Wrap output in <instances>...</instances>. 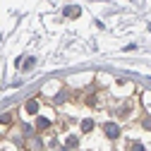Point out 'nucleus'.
Here are the masks:
<instances>
[{"mask_svg":"<svg viewBox=\"0 0 151 151\" xmlns=\"http://www.w3.org/2000/svg\"><path fill=\"white\" fill-rule=\"evenodd\" d=\"M106 134H108L110 139H115V137L120 134V127H118V125H113V122H110V125H106Z\"/></svg>","mask_w":151,"mask_h":151,"instance_id":"1","label":"nucleus"},{"mask_svg":"<svg viewBox=\"0 0 151 151\" xmlns=\"http://www.w3.org/2000/svg\"><path fill=\"white\" fill-rule=\"evenodd\" d=\"M82 129H84V132H91V129H93V122H91V120H84V122H82Z\"/></svg>","mask_w":151,"mask_h":151,"instance_id":"4","label":"nucleus"},{"mask_svg":"<svg viewBox=\"0 0 151 151\" xmlns=\"http://www.w3.org/2000/svg\"><path fill=\"white\" fill-rule=\"evenodd\" d=\"M132 151H144V146H142V144H134V146H132Z\"/></svg>","mask_w":151,"mask_h":151,"instance_id":"5","label":"nucleus"},{"mask_svg":"<svg viewBox=\"0 0 151 151\" xmlns=\"http://www.w3.org/2000/svg\"><path fill=\"white\" fill-rule=\"evenodd\" d=\"M27 110H29V113H36V110H39V103H36V101H29V103H27Z\"/></svg>","mask_w":151,"mask_h":151,"instance_id":"2","label":"nucleus"},{"mask_svg":"<svg viewBox=\"0 0 151 151\" xmlns=\"http://www.w3.org/2000/svg\"><path fill=\"white\" fill-rule=\"evenodd\" d=\"M48 125H50V122H48L46 118H39V122H36V127H39V129H46Z\"/></svg>","mask_w":151,"mask_h":151,"instance_id":"3","label":"nucleus"}]
</instances>
